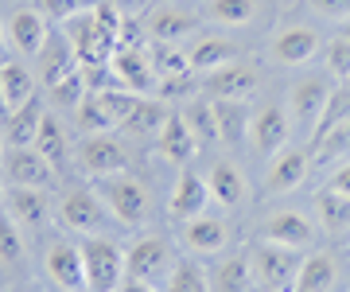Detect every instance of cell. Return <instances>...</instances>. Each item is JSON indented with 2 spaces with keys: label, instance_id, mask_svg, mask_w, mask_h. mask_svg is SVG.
Instances as JSON below:
<instances>
[{
  "label": "cell",
  "instance_id": "cell-1",
  "mask_svg": "<svg viewBox=\"0 0 350 292\" xmlns=\"http://www.w3.org/2000/svg\"><path fill=\"white\" fill-rule=\"evenodd\" d=\"M94 191L101 195L105 211L113 215V222L137 230L148 222L152 215V195H148V183L140 176H129V172H117V176H101L94 183Z\"/></svg>",
  "mask_w": 350,
  "mask_h": 292
},
{
  "label": "cell",
  "instance_id": "cell-2",
  "mask_svg": "<svg viewBox=\"0 0 350 292\" xmlns=\"http://www.w3.org/2000/svg\"><path fill=\"white\" fill-rule=\"evenodd\" d=\"M250 265H253V284L269 292H292L296 277L304 269V250H288L276 241H261L250 250Z\"/></svg>",
  "mask_w": 350,
  "mask_h": 292
},
{
  "label": "cell",
  "instance_id": "cell-3",
  "mask_svg": "<svg viewBox=\"0 0 350 292\" xmlns=\"http://www.w3.org/2000/svg\"><path fill=\"white\" fill-rule=\"evenodd\" d=\"M82 269H86V292H117L125 280V254L105 234H90L82 241Z\"/></svg>",
  "mask_w": 350,
  "mask_h": 292
},
{
  "label": "cell",
  "instance_id": "cell-4",
  "mask_svg": "<svg viewBox=\"0 0 350 292\" xmlns=\"http://www.w3.org/2000/svg\"><path fill=\"white\" fill-rule=\"evenodd\" d=\"M257 90H261V70L250 59L226 63V66H218V70L199 78V94L211 98V102H250Z\"/></svg>",
  "mask_w": 350,
  "mask_h": 292
},
{
  "label": "cell",
  "instance_id": "cell-5",
  "mask_svg": "<svg viewBox=\"0 0 350 292\" xmlns=\"http://www.w3.org/2000/svg\"><path fill=\"white\" fill-rule=\"evenodd\" d=\"M175 265V245L163 234H140L125 250V277L133 280H163Z\"/></svg>",
  "mask_w": 350,
  "mask_h": 292
},
{
  "label": "cell",
  "instance_id": "cell-6",
  "mask_svg": "<svg viewBox=\"0 0 350 292\" xmlns=\"http://www.w3.org/2000/svg\"><path fill=\"white\" fill-rule=\"evenodd\" d=\"M75 164L90 179L117 176V172H129V148L113 133H86L75 148Z\"/></svg>",
  "mask_w": 350,
  "mask_h": 292
},
{
  "label": "cell",
  "instance_id": "cell-7",
  "mask_svg": "<svg viewBox=\"0 0 350 292\" xmlns=\"http://www.w3.org/2000/svg\"><path fill=\"white\" fill-rule=\"evenodd\" d=\"M113 66V78H117V86L121 90H133V94H152L156 90V82H160V75H156V66H152V55L144 43H129V39H121L117 43V51H113L109 59Z\"/></svg>",
  "mask_w": 350,
  "mask_h": 292
},
{
  "label": "cell",
  "instance_id": "cell-8",
  "mask_svg": "<svg viewBox=\"0 0 350 292\" xmlns=\"http://www.w3.org/2000/svg\"><path fill=\"white\" fill-rule=\"evenodd\" d=\"M59 222H63L70 234H101V230L113 222V215L105 211V203H101L98 191H66L63 199H59Z\"/></svg>",
  "mask_w": 350,
  "mask_h": 292
},
{
  "label": "cell",
  "instance_id": "cell-9",
  "mask_svg": "<svg viewBox=\"0 0 350 292\" xmlns=\"http://www.w3.org/2000/svg\"><path fill=\"white\" fill-rule=\"evenodd\" d=\"M312 172V148L304 144H284L276 156H269L265 168V195H288L296 191Z\"/></svg>",
  "mask_w": 350,
  "mask_h": 292
},
{
  "label": "cell",
  "instance_id": "cell-10",
  "mask_svg": "<svg viewBox=\"0 0 350 292\" xmlns=\"http://www.w3.org/2000/svg\"><path fill=\"white\" fill-rule=\"evenodd\" d=\"M323 51V39H319V31L308 24H288L280 27L273 36V43H269V59H273L276 66H308L315 59V55Z\"/></svg>",
  "mask_w": 350,
  "mask_h": 292
},
{
  "label": "cell",
  "instance_id": "cell-11",
  "mask_svg": "<svg viewBox=\"0 0 350 292\" xmlns=\"http://www.w3.org/2000/svg\"><path fill=\"white\" fill-rule=\"evenodd\" d=\"M63 31L70 36V43H75L78 66H86V63H109L113 51H117V39L101 31V24L94 20V8H90V12H82V16H75V20H66Z\"/></svg>",
  "mask_w": 350,
  "mask_h": 292
},
{
  "label": "cell",
  "instance_id": "cell-12",
  "mask_svg": "<svg viewBox=\"0 0 350 292\" xmlns=\"http://www.w3.org/2000/svg\"><path fill=\"white\" fill-rule=\"evenodd\" d=\"M288 137H292V117H288L284 105L276 102H261L257 109H253V121H250V140L253 148L269 160V156H276L280 148L288 144Z\"/></svg>",
  "mask_w": 350,
  "mask_h": 292
},
{
  "label": "cell",
  "instance_id": "cell-13",
  "mask_svg": "<svg viewBox=\"0 0 350 292\" xmlns=\"http://www.w3.org/2000/svg\"><path fill=\"white\" fill-rule=\"evenodd\" d=\"M315 218H308L304 211H273V215L261 218V230L257 238L261 241H276V245H288V250H308L315 241Z\"/></svg>",
  "mask_w": 350,
  "mask_h": 292
},
{
  "label": "cell",
  "instance_id": "cell-14",
  "mask_svg": "<svg viewBox=\"0 0 350 292\" xmlns=\"http://www.w3.org/2000/svg\"><path fill=\"white\" fill-rule=\"evenodd\" d=\"M327 94H331V86H327V78L319 75H304L296 78L292 86H288V117H292V125H300V129H312L319 125V114H323V105H327Z\"/></svg>",
  "mask_w": 350,
  "mask_h": 292
},
{
  "label": "cell",
  "instance_id": "cell-15",
  "mask_svg": "<svg viewBox=\"0 0 350 292\" xmlns=\"http://www.w3.org/2000/svg\"><path fill=\"white\" fill-rule=\"evenodd\" d=\"M179 241H183V250L195 257H214L222 254L226 245H230V222H226L222 215H195L187 218V222H179Z\"/></svg>",
  "mask_w": 350,
  "mask_h": 292
},
{
  "label": "cell",
  "instance_id": "cell-16",
  "mask_svg": "<svg viewBox=\"0 0 350 292\" xmlns=\"http://www.w3.org/2000/svg\"><path fill=\"white\" fill-rule=\"evenodd\" d=\"M195 36H199V16L187 12V8L163 4V8H152L144 16V39L148 43H187Z\"/></svg>",
  "mask_w": 350,
  "mask_h": 292
},
{
  "label": "cell",
  "instance_id": "cell-17",
  "mask_svg": "<svg viewBox=\"0 0 350 292\" xmlns=\"http://www.w3.org/2000/svg\"><path fill=\"white\" fill-rule=\"evenodd\" d=\"M4 176L12 187H43L47 191L55 179H59V168L43 160V156L27 144V148H8L4 152Z\"/></svg>",
  "mask_w": 350,
  "mask_h": 292
},
{
  "label": "cell",
  "instance_id": "cell-18",
  "mask_svg": "<svg viewBox=\"0 0 350 292\" xmlns=\"http://www.w3.org/2000/svg\"><path fill=\"white\" fill-rule=\"evenodd\" d=\"M43 273L55 289H86V269H82V245L75 241H51L43 250Z\"/></svg>",
  "mask_w": 350,
  "mask_h": 292
},
{
  "label": "cell",
  "instance_id": "cell-19",
  "mask_svg": "<svg viewBox=\"0 0 350 292\" xmlns=\"http://www.w3.org/2000/svg\"><path fill=\"white\" fill-rule=\"evenodd\" d=\"M211 207V183H206V176H199V172H179V179L172 183V195H167V215L175 218V222H187V218L202 215Z\"/></svg>",
  "mask_w": 350,
  "mask_h": 292
},
{
  "label": "cell",
  "instance_id": "cell-20",
  "mask_svg": "<svg viewBox=\"0 0 350 292\" xmlns=\"http://www.w3.org/2000/svg\"><path fill=\"white\" fill-rule=\"evenodd\" d=\"M152 144H156V156H160L163 164H175V168L191 164V160L202 152L199 140H195V133H191V125L183 121V114H179V109L167 117V125L160 129V137L152 140Z\"/></svg>",
  "mask_w": 350,
  "mask_h": 292
},
{
  "label": "cell",
  "instance_id": "cell-21",
  "mask_svg": "<svg viewBox=\"0 0 350 292\" xmlns=\"http://www.w3.org/2000/svg\"><path fill=\"white\" fill-rule=\"evenodd\" d=\"M4 27H8V43H12L20 55H27V59H36V55L43 51V43H47V36H51L47 16L39 12V8H16Z\"/></svg>",
  "mask_w": 350,
  "mask_h": 292
},
{
  "label": "cell",
  "instance_id": "cell-22",
  "mask_svg": "<svg viewBox=\"0 0 350 292\" xmlns=\"http://www.w3.org/2000/svg\"><path fill=\"white\" fill-rule=\"evenodd\" d=\"M39 59V78H43V86H55V82H63L66 75H75L78 70V55H75V43L66 31H51L47 43H43V51L36 55Z\"/></svg>",
  "mask_w": 350,
  "mask_h": 292
},
{
  "label": "cell",
  "instance_id": "cell-23",
  "mask_svg": "<svg viewBox=\"0 0 350 292\" xmlns=\"http://www.w3.org/2000/svg\"><path fill=\"white\" fill-rule=\"evenodd\" d=\"M187 55H191V70L195 75H211V70H218L226 63H238L241 47L234 39H222V36H195Z\"/></svg>",
  "mask_w": 350,
  "mask_h": 292
},
{
  "label": "cell",
  "instance_id": "cell-24",
  "mask_svg": "<svg viewBox=\"0 0 350 292\" xmlns=\"http://www.w3.org/2000/svg\"><path fill=\"white\" fill-rule=\"evenodd\" d=\"M206 183H211V199L226 211H238L245 199H250V183L241 176L238 164H230V160H218V164L206 172Z\"/></svg>",
  "mask_w": 350,
  "mask_h": 292
},
{
  "label": "cell",
  "instance_id": "cell-25",
  "mask_svg": "<svg viewBox=\"0 0 350 292\" xmlns=\"http://www.w3.org/2000/svg\"><path fill=\"white\" fill-rule=\"evenodd\" d=\"M4 203H8V215H12L20 226H27V230L47 226L51 199H47V191H43V187H12Z\"/></svg>",
  "mask_w": 350,
  "mask_h": 292
},
{
  "label": "cell",
  "instance_id": "cell-26",
  "mask_svg": "<svg viewBox=\"0 0 350 292\" xmlns=\"http://www.w3.org/2000/svg\"><path fill=\"white\" fill-rule=\"evenodd\" d=\"M167 117H172V109H167L163 98H140V102L133 105V114L121 121V129L137 140H156L160 129L167 125Z\"/></svg>",
  "mask_w": 350,
  "mask_h": 292
},
{
  "label": "cell",
  "instance_id": "cell-27",
  "mask_svg": "<svg viewBox=\"0 0 350 292\" xmlns=\"http://www.w3.org/2000/svg\"><path fill=\"white\" fill-rule=\"evenodd\" d=\"M312 218H315V226L323 230V234H347L350 230V199L338 195V191H331V187L315 191Z\"/></svg>",
  "mask_w": 350,
  "mask_h": 292
},
{
  "label": "cell",
  "instance_id": "cell-28",
  "mask_svg": "<svg viewBox=\"0 0 350 292\" xmlns=\"http://www.w3.org/2000/svg\"><path fill=\"white\" fill-rule=\"evenodd\" d=\"M214 121H218V140L226 148H241L250 137L253 109L250 102H214Z\"/></svg>",
  "mask_w": 350,
  "mask_h": 292
},
{
  "label": "cell",
  "instance_id": "cell-29",
  "mask_svg": "<svg viewBox=\"0 0 350 292\" xmlns=\"http://www.w3.org/2000/svg\"><path fill=\"white\" fill-rule=\"evenodd\" d=\"M31 148H36L43 160H51L59 172L66 168V160L75 156V148H70V137H66V125L59 121V114H43V125H39Z\"/></svg>",
  "mask_w": 350,
  "mask_h": 292
},
{
  "label": "cell",
  "instance_id": "cell-30",
  "mask_svg": "<svg viewBox=\"0 0 350 292\" xmlns=\"http://www.w3.org/2000/svg\"><path fill=\"white\" fill-rule=\"evenodd\" d=\"M211 277V292H253V265H250V254H230L222 257Z\"/></svg>",
  "mask_w": 350,
  "mask_h": 292
},
{
  "label": "cell",
  "instance_id": "cell-31",
  "mask_svg": "<svg viewBox=\"0 0 350 292\" xmlns=\"http://www.w3.org/2000/svg\"><path fill=\"white\" fill-rule=\"evenodd\" d=\"M43 102L39 98H31L27 105H20V109H12L8 114V121H4V140H8V148H27V144H36V133L39 125H43Z\"/></svg>",
  "mask_w": 350,
  "mask_h": 292
},
{
  "label": "cell",
  "instance_id": "cell-32",
  "mask_svg": "<svg viewBox=\"0 0 350 292\" xmlns=\"http://www.w3.org/2000/svg\"><path fill=\"white\" fill-rule=\"evenodd\" d=\"M335 284H338V261L331 254H312L304 257V269L292 292H335Z\"/></svg>",
  "mask_w": 350,
  "mask_h": 292
},
{
  "label": "cell",
  "instance_id": "cell-33",
  "mask_svg": "<svg viewBox=\"0 0 350 292\" xmlns=\"http://www.w3.org/2000/svg\"><path fill=\"white\" fill-rule=\"evenodd\" d=\"M183 121L191 125L195 140H199V148H214V144H222L218 140V121H214V102L211 98H187V105L179 109Z\"/></svg>",
  "mask_w": 350,
  "mask_h": 292
},
{
  "label": "cell",
  "instance_id": "cell-34",
  "mask_svg": "<svg viewBox=\"0 0 350 292\" xmlns=\"http://www.w3.org/2000/svg\"><path fill=\"white\" fill-rule=\"evenodd\" d=\"M0 86H4V98H8V109H20L36 98V78L24 63H4L0 66Z\"/></svg>",
  "mask_w": 350,
  "mask_h": 292
},
{
  "label": "cell",
  "instance_id": "cell-35",
  "mask_svg": "<svg viewBox=\"0 0 350 292\" xmlns=\"http://www.w3.org/2000/svg\"><path fill=\"white\" fill-rule=\"evenodd\" d=\"M206 20L218 27H245L257 20V0H206Z\"/></svg>",
  "mask_w": 350,
  "mask_h": 292
},
{
  "label": "cell",
  "instance_id": "cell-36",
  "mask_svg": "<svg viewBox=\"0 0 350 292\" xmlns=\"http://www.w3.org/2000/svg\"><path fill=\"white\" fill-rule=\"evenodd\" d=\"M152 66L160 78H175V75H195L191 70V55L183 43H148Z\"/></svg>",
  "mask_w": 350,
  "mask_h": 292
},
{
  "label": "cell",
  "instance_id": "cell-37",
  "mask_svg": "<svg viewBox=\"0 0 350 292\" xmlns=\"http://www.w3.org/2000/svg\"><path fill=\"white\" fill-rule=\"evenodd\" d=\"M347 121H350V86L342 82V86H335L331 94H327V105H323V114H319V125H315L312 140L327 137L331 129L347 125Z\"/></svg>",
  "mask_w": 350,
  "mask_h": 292
},
{
  "label": "cell",
  "instance_id": "cell-38",
  "mask_svg": "<svg viewBox=\"0 0 350 292\" xmlns=\"http://www.w3.org/2000/svg\"><path fill=\"white\" fill-rule=\"evenodd\" d=\"M163 292H211V277L195 261H179L163 280Z\"/></svg>",
  "mask_w": 350,
  "mask_h": 292
},
{
  "label": "cell",
  "instance_id": "cell-39",
  "mask_svg": "<svg viewBox=\"0 0 350 292\" xmlns=\"http://www.w3.org/2000/svg\"><path fill=\"white\" fill-rule=\"evenodd\" d=\"M75 117H78V125L86 129V133H113V129H117L113 114L105 109V102H101V94H86L82 105L75 109Z\"/></svg>",
  "mask_w": 350,
  "mask_h": 292
},
{
  "label": "cell",
  "instance_id": "cell-40",
  "mask_svg": "<svg viewBox=\"0 0 350 292\" xmlns=\"http://www.w3.org/2000/svg\"><path fill=\"white\" fill-rule=\"evenodd\" d=\"M47 94H51V105H55V109H70V114H75L78 105H82V98L90 94L86 78H82V66H78L75 75H66L63 82H55Z\"/></svg>",
  "mask_w": 350,
  "mask_h": 292
},
{
  "label": "cell",
  "instance_id": "cell-41",
  "mask_svg": "<svg viewBox=\"0 0 350 292\" xmlns=\"http://www.w3.org/2000/svg\"><path fill=\"white\" fill-rule=\"evenodd\" d=\"M312 156L319 160V164H335L338 156H350V121L338 125V129H331L327 137L312 140Z\"/></svg>",
  "mask_w": 350,
  "mask_h": 292
},
{
  "label": "cell",
  "instance_id": "cell-42",
  "mask_svg": "<svg viewBox=\"0 0 350 292\" xmlns=\"http://www.w3.org/2000/svg\"><path fill=\"white\" fill-rule=\"evenodd\" d=\"M323 70L338 82H347L350 78V39L347 36H335L331 43H323Z\"/></svg>",
  "mask_w": 350,
  "mask_h": 292
},
{
  "label": "cell",
  "instance_id": "cell-43",
  "mask_svg": "<svg viewBox=\"0 0 350 292\" xmlns=\"http://www.w3.org/2000/svg\"><path fill=\"white\" fill-rule=\"evenodd\" d=\"M20 257H24V230L12 215H0V261L16 265Z\"/></svg>",
  "mask_w": 350,
  "mask_h": 292
},
{
  "label": "cell",
  "instance_id": "cell-44",
  "mask_svg": "<svg viewBox=\"0 0 350 292\" xmlns=\"http://www.w3.org/2000/svg\"><path fill=\"white\" fill-rule=\"evenodd\" d=\"M98 0H39V12L55 20V24H66V20H75V16L90 12Z\"/></svg>",
  "mask_w": 350,
  "mask_h": 292
},
{
  "label": "cell",
  "instance_id": "cell-45",
  "mask_svg": "<svg viewBox=\"0 0 350 292\" xmlns=\"http://www.w3.org/2000/svg\"><path fill=\"white\" fill-rule=\"evenodd\" d=\"M195 94H199V78L195 75H175L156 82V98H163V102H179V98H195Z\"/></svg>",
  "mask_w": 350,
  "mask_h": 292
},
{
  "label": "cell",
  "instance_id": "cell-46",
  "mask_svg": "<svg viewBox=\"0 0 350 292\" xmlns=\"http://www.w3.org/2000/svg\"><path fill=\"white\" fill-rule=\"evenodd\" d=\"M308 8L315 16H323V20H347L350 16V0H308Z\"/></svg>",
  "mask_w": 350,
  "mask_h": 292
},
{
  "label": "cell",
  "instance_id": "cell-47",
  "mask_svg": "<svg viewBox=\"0 0 350 292\" xmlns=\"http://www.w3.org/2000/svg\"><path fill=\"white\" fill-rule=\"evenodd\" d=\"M327 187L338 191V195H347V199H350V160H347V164H338L335 172L327 176Z\"/></svg>",
  "mask_w": 350,
  "mask_h": 292
},
{
  "label": "cell",
  "instance_id": "cell-48",
  "mask_svg": "<svg viewBox=\"0 0 350 292\" xmlns=\"http://www.w3.org/2000/svg\"><path fill=\"white\" fill-rule=\"evenodd\" d=\"M109 4L125 16V20H137V16H144L152 8V0H109Z\"/></svg>",
  "mask_w": 350,
  "mask_h": 292
},
{
  "label": "cell",
  "instance_id": "cell-49",
  "mask_svg": "<svg viewBox=\"0 0 350 292\" xmlns=\"http://www.w3.org/2000/svg\"><path fill=\"white\" fill-rule=\"evenodd\" d=\"M117 292H156V289H152V280H133V277H125Z\"/></svg>",
  "mask_w": 350,
  "mask_h": 292
},
{
  "label": "cell",
  "instance_id": "cell-50",
  "mask_svg": "<svg viewBox=\"0 0 350 292\" xmlns=\"http://www.w3.org/2000/svg\"><path fill=\"white\" fill-rule=\"evenodd\" d=\"M8 114L12 109H8V98H4V86H0V121H8Z\"/></svg>",
  "mask_w": 350,
  "mask_h": 292
},
{
  "label": "cell",
  "instance_id": "cell-51",
  "mask_svg": "<svg viewBox=\"0 0 350 292\" xmlns=\"http://www.w3.org/2000/svg\"><path fill=\"white\" fill-rule=\"evenodd\" d=\"M338 36H347V39H350V16H347V20H338Z\"/></svg>",
  "mask_w": 350,
  "mask_h": 292
},
{
  "label": "cell",
  "instance_id": "cell-52",
  "mask_svg": "<svg viewBox=\"0 0 350 292\" xmlns=\"http://www.w3.org/2000/svg\"><path fill=\"white\" fill-rule=\"evenodd\" d=\"M4 43H8V27L0 24V51H4Z\"/></svg>",
  "mask_w": 350,
  "mask_h": 292
},
{
  "label": "cell",
  "instance_id": "cell-53",
  "mask_svg": "<svg viewBox=\"0 0 350 292\" xmlns=\"http://www.w3.org/2000/svg\"><path fill=\"white\" fill-rule=\"evenodd\" d=\"M4 199H8V191H4V179H0V203H4Z\"/></svg>",
  "mask_w": 350,
  "mask_h": 292
},
{
  "label": "cell",
  "instance_id": "cell-54",
  "mask_svg": "<svg viewBox=\"0 0 350 292\" xmlns=\"http://www.w3.org/2000/svg\"><path fill=\"white\" fill-rule=\"evenodd\" d=\"M4 144H8V140H4V133H0V160H4Z\"/></svg>",
  "mask_w": 350,
  "mask_h": 292
},
{
  "label": "cell",
  "instance_id": "cell-55",
  "mask_svg": "<svg viewBox=\"0 0 350 292\" xmlns=\"http://www.w3.org/2000/svg\"><path fill=\"white\" fill-rule=\"evenodd\" d=\"M55 292H86V289H55Z\"/></svg>",
  "mask_w": 350,
  "mask_h": 292
},
{
  "label": "cell",
  "instance_id": "cell-56",
  "mask_svg": "<svg viewBox=\"0 0 350 292\" xmlns=\"http://www.w3.org/2000/svg\"><path fill=\"white\" fill-rule=\"evenodd\" d=\"M257 292H269V289H257Z\"/></svg>",
  "mask_w": 350,
  "mask_h": 292
},
{
  "label": "cell",
  "instance_id": "cell-57",
  "mask_svg": "<svg viewBox=\"0 0 350 292\" xmlns=\"http://www.w3.org/2000/svg\"><path fill=\"white\" fill-rule=\"evenodd\" d=\"M347 86H350V78H347Z\"/></svg>",
  "mask_w": 350,
  "mask_h": 292
}]
</instances>
